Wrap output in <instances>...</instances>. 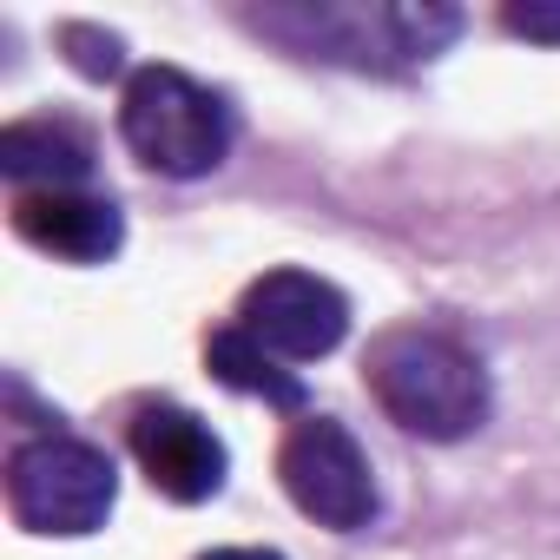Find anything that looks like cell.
<instances>
[{
    "instance_id": "1",
    "label": "cell",
    "mask_w": 560,
    "mask_h": 560,
    "mask_svg": "<svg viewBox=\"0 0 560 560\" xmlns=\"http://www.w3.org/2000/svg\"><path fill=\"white\" fill-rule=\"evenodd\" d=\"M363 376H370L376 409L396 429L422 435V442H462V435H475L488 422V402H494L481 357L462 350L442 330H389L370 350Z\"/></svg>"
},
{
    "instance_id": "2",
    "label": "cell",
    "mask_w": 560,
    "mask_h": 560,
    "mask_svg": "<svg viewBox=\"0 0 560 560\" xmlns=\"http://www.w3.org/2000/svg\"><path fill=\"white\" fill-rule=\"evenodd\" d=\"M119 139L159 178H205L231 159L237 113L185 67H139L119 93Z\"/></svg>"
},
{
    "instance_id": "3",
    "label": "cell",
    "mask_w": 560,
    "mask_h": 560,
    "mask_svg": "<svg viewBox=\"0 0 560 560\" xmlns=\"http://www.w3.org/2000/svg\"><path fill=\"white\" fill-rule=\"evenodd\" d=\"M113 501H119V468L106 448L80 435H34L8 462V514L27 534H47V540L100 534Z\"/></svg>"
},
{
    "instance_id": "4",
    "label": "cell",
    "mask_w": 560,
    "mask_h": 560,
    "mask_svg": "<svg viewBox=\"0 0 560 560\" xmlns=\"http://www.w3.org/2000/svg\"><path fill=\"white\" fill-rule=\"evenodd\" d=\"M277 481L284 494L330 534H357L376 521L383 494H376V468L363 455V442L337 422V416H298L284 448H277Z\"/></svg>"
},
{
    "instance_id": "5",
    "label": "cell",
    "mask_w": 560,
    "mask_h": 560,
    "mask_svg": "<svg viewBox=\"0 0 560 560\" xmlns=\"http://www.w3.org/2000/svg\"><path fill=\"white\" fill-rule=\"evenodd\" d=\"M237 330L277 363H317L350 337V298L317 270H264L237 304Z\"/></svg>"
},
{
    "instance_id": "6",
    "label": "cell",
    "mask_w": 560,
    "mask_h": 560,
    "mask_svg": "<svg viewBox=\"0 0 560 560\" xmlns=\"http://www.w3.org/2000/svg\"><path fill=\"white\" fill-rule=\"evenodd\" d=\"M132 455H139V468H145V481H152L165 501H178V508L211 501V494L224 488V475H231V455H224V442L211 435V422H198V416L178 409V402H145V409L132 416Z\"/></svg>"
},
{
    "instance_id": "7",
    "label": "cell",
    "mask_w": 560,
    "mask_h": 560,
    "mask_svg": "<svg viewBox=\"0 0 560 560\" xmlns=\"http://www.w3.org/2000/svg\"><path fill=\"white\" fill-rule=\"evenodd\" d=\"M14 231L60 264H106L126 244V218L100 191H14Z\"/></svg>"
},
{
    "instance_id": "8",
    "label": "cell",
    "mask_w": 560,
    "mask_h": 560,
    "mask_svg": "<svg viewBox=\"0 0 560 560\" xmlns=\"http://www.w3.org/2000/svg\"><path fill=\"white\" fill-rule=\"evenodd\" d=\"M0 172H8L21 191H67L93 172V139L73 119H14L0 132Z\"/></svg>"
},
{
    "instance_id": "9",
    "label": "cell",
    "mask_w": 560,
    "mask_h": 560,
    "mask_svg": "<svg viewBox=\"0 0 560 560\" xmlns=\"http://www.w3.org/2000/svg\"><path fill=\"white\" fill-rule=\"evenodd\" d=\"M205 363H211L218 383H231V389H244V396H264V402H277V409H298V402H304V383L277 363L264 343H250L237 324L205 343Z\"/></svg>"
},
{
    "instance_id": "10",
    "label": "cell",
    "mask_w": 560,
    "mask_h": 560,
    "mask_svg": "<svg viewBox=\"0 0 560 560\" xmlns=\"http://www.w3.org/2000/svg\"><path fill=\"white\" fill-rule=\"evenodd\" d=\"M501 27H508V34H521V40L560 47V8H534V0H527V8H508V14H501Z\"/></svg>"
},
{
    "instance_id": "11",
    "label": "cell",
    "mask_w": 560,
    "mask_h": 560,
    "mask_svg": "<svg viewBox=\"0 0 560 560\" xmlns=\"http://www.w3.org/2000/svg\"><path fill=\"white\" fill-rule=\"evenodd\" d=\"M60 40H67V47H86V54H80V67H86V73H119V40H113V34H93V27H67Z\"/></svg>"
},
{
    "instance_id": "12",
    "label": "cell",
    "mask_w": 560,
    "mask_h": 560,
    "mask_svg": "<svg viewBox=\"0 0 560 560\" xmlns=\"http://www.w3.org/2000/svg\"><path fill=\"white\" fill-rule=\"evenodd\" d=\"M198 560H284V553H270V547H211Z\"/></svg>"
}]
</instances>
